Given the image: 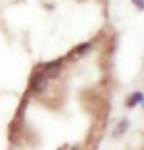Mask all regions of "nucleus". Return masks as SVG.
<instances>
[{"instance_id": "obj_6", "label": "nucleus", "mask_w": 144, "mask_h": 150, "mask_svg": "<svg viewBox=\"0 0 144 150\" xmlns=\"http://www.w3.org/2000/svg\"><path fill=\"white\" fill-rule=\"evenodd\" d=\"M131 2L135 4V7H137L139 11H144V0H131Z\"/></svg>"}, {"instance_id": "obj_5", "label": "nucleus", "mask_w": 144, "mask_h": 150, "mask_svg": "<svg viewBox=\"0 0 144 150\" xmlns=\"http://www.w3.org/2000/svg\"><path fill=\"white\" fill-rule=\"evenodd\" d=\"M126 128H128V119H122V121L115 126V136H122L126 132Z\"/></svg>"}, {"instance_id": "obj_4", "label": "nucleus", "mask_w": 144, "mask_h": 150, "mask_svg": "<svg viewBox=\"0 0 144 150\" xmlns=\"http://www.w3.org/2000/svg\"><path fill=\"white\" fill-rule=\"evenodd\" d=\"M93 48V42H82V44H79L75 50H71L70 51V57H80V55H84V53H88L89 50Z\"/></svg>"}, {"instance_id": "obj_1", "label": "nucleus", "mask_w": 144, "mask_h": 150, "mask_svg": "<svg viewBox=\"0 0 144 150\" xmlns=\"http://www.w3.org/2000/svg\"><path fill=\"white\" fill-rule=\"evenodd\" d=\"M48 82H49L48 75L37 66V68L33 70V73H31V77H29V84H27V92L26 93H29V95H40V93H44L48 90Z\"/></svg>"}, {"instance_id": "obj_7", "label": "nucleus", "mask_w": 144, "mask_h": 150, "mask_svg": "<svg viewBox=\"0 0 144 150\" xmlns=\"http://www.w3.org/2000/svg\"><path fill=\"white\" fill-rule=\"evenodd\" d=\"M70 150H84V148H82V146H71Z\"/></svg>"}, {"instance_id": "obj_3", "label": "nucleus", "mask_w": 144, "mask_h": 150, "mask_svg": "<svg viewBox=\"0 0 144 150\" xmlns=\"http://www.w3.org/2000/svg\"><path fill=\"white\" fill-rule=\"evenodd\" d=\"M144 104V93L142 92H133L130 97H128V99H126V106L128 108H135V106H137V104Z\"/></svg>"}, {"instance_id": "obj_2", "label": "nucleus", "mask_w": 144, "mask_h": 150, "mask_svg": "<svg viewBox=\"0 0 144 150\" xmlns=\"http://www.w3.org/2000/svg\"><path fill=\"white\" fill-rule=\"evenodd\" d=\"M64 62H66V57H58V59H55V61L39 64V68L48 75V79H55V77H58V71L62 70Z\"/></svg>"}]
</instances>
